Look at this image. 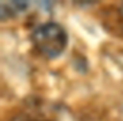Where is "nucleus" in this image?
Instances as JSON below:
<instances>
[{"instance_id":"nucleus-1","label":"nucleus","mask_w":123,"mask_h":121,"mask_svg":"<svg viewBox=\"0 0 123 121\" xmlns=\"http://www.w3.org/2000/svg\"><path fill=\"white\" fill-rule=\"evenodd\" d=\"M33 48L46 59L58 58L68 45V35L59 23L48 22L35 28L31 35Z\"/></svg>"}]
</instances>
